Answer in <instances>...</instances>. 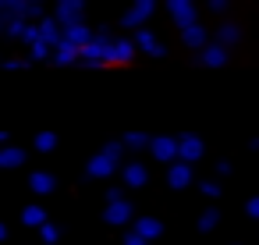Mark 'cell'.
I'll list each match as a JSON object with an SVG mask.
<instances>
[{
  "mask_svg": "<svg viewBox=\"0 0 259 245\" xmlns=\"http://www.w3.org/2000/svg\"><path fill=\"white\" fill-rule=\"evenodd\" d=\"M174 18H178V22H192V11H188V0H174Z\"/></svg>",
  "mask_w": 259,
  "mask_h": 245,
  "instance_id": "1",
  "label": "cell"
},
{
  "mask_svg": "<svg viewBox=\"0 0 259 245\" xmlns=\"http://www.w3.org/2000/svg\"><path fill=\"white\" fill-rule=\"evenodd\" d=\"M220 61H224L220 50H206V64H220Z\"/></svg>",
  "mask_w": 259,
  "mask_h": 245,
  "instance_id": "2",
  "label": "cell"
}]
</instances>
